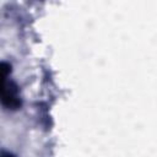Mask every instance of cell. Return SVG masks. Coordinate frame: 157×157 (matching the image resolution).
I'll list each match as a JSON object with an SVG mask.
<instances>
[{"mask_svg":"<svg viewBox=\"0 0 157 157\" xmlns=\"http://www.w3.org/2000/svg\"><path fill=\"white\" fill-rule=\"evenodd\" d=\"M7 72V69H2V88H1V92H2V104L10 108H16L18 107L20 104V99L17 97V90L16 87L13 86V83L10 81V78L7 77L6 75Z\"/></svg>","mask_w":157,"mask_h":157,"instance_id":"cell-1","label":"cell"},{"mask_svg":"<svg viewBox=\"0 0 157 157\" xmlns=\"http://www.w3.org/2000/svg\"><path fill=\"white\" fill-rule=\"evenodd\" d=\"M2 157H12L11 155H2Z\"/></svg>","mask_w":157,"mask_h":157,"instance_id":"cell-2","label":"cell"}]
</instances>
